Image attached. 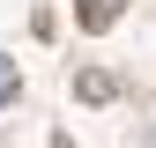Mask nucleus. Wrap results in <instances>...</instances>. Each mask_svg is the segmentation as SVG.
<instances>
[{"mask_svg": "<svg viewBox=\"0 0 156 148\" xmlns=\"http://www.w3.org/2000/svg\"><path fill=\"white\" fill-rule=\"evenodd\" d=\"M119 8H126V0H82L74 22H82V30H112V22H119Z\"/></svg>", "mask_w": 156, "mask_h": 148, "instance_id": "obj_2", "label": "nucleus"}, {"mask_svg": "<svg viewBox=\"0 0 156 148\" xmlns=\"http://www.w3.org/2000/svg\"><path fill=\"white\" fill-rule=\"evenodd\" d=\"M74 96H82V104H112V96H119V82H112L104 67H82V74H74Z\"/></svg>", "mask_w": 156, "mask_h": 148, "instance_id": "obj_1", "label": "nucleus"}, {"mask_svg": "<svg viewBox=\"0 0 156 148\" xmlns=\"http://www.w3.org/2000/svg\"><path fill=\"white\" fill-rule=\"evenodd\" d=\"M0 104H15V59L0 52Z\"/></svg>", "mask_w": 156, "mask_h": 148, "instance_id": "obj_3", "label": "nucleus"}]
</instances>
